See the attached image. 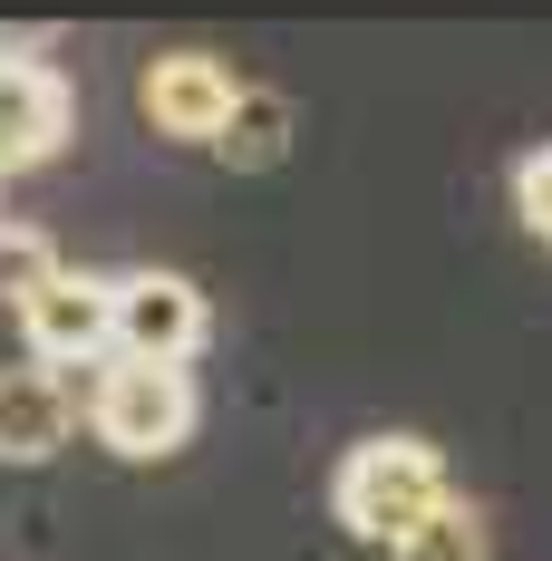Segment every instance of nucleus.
<instances>
[{
	"label": "nucleus",
	"mask_w": 552,
	"mask_h": 561,
	"mask_svg": "<svg viewBox=\"0 0 552 561\" xmlns=\"http://www.w3.org/2000/svg\"><path fill=\"white\" fill-rule=\"evenodd\" d=\"M78 416L98 426V446H108V455H126V465H156V455L194 446L204 388H194V368H146V358H108Z\"/></svg>",
	"instance_id": "obj_2"
},
{
	"label": "nucleus",
	"mask_w": 552,
	"mask_h": 561,
	"mask_svg": "<svg viewBox=\"0 0 552 561\" xmlns=\"http://www.w3.org/2000/svg\"><path fill=\"white\" fill-rule=\"evenodd\" d=\"M78 436V388L49 368H0V465H49Z\"/></svg>",
	"instance_id": "obj_7"
},
{
	"label": "nucleus",
	"mask_w": 552,
	"mask_h": 561,
	"mask_svg": "<svg viewBox=\"0 0 552 561\" xmlns=\"http://www.w3.org/2000/svg\"><path fill=\"white\" fill-rule=\"evenodd\" d=\"M20 339H30V368H49V378H68V368H108L116 358V280L58 272L49 290L20 310Z\"/></svg>",
	"instance_id": "obj_3"
},
{
	"label": "nucleus",
	"mask_w": 552,
	"mask_h": 561,
	"mask_svg": "<svg viewBox=\"0 0 552 561\" xmlns=\"http://www.w3.org/2000/svg\"><path fill=\"white\" fill-rule=\"evenodd\" d=\"M214 330L204 290L184 272H126L116 280V358H146V368H194V348Z\"/></svg>",
	"instance_id": "obj_5"
},
{
	"label": "nucleus",
	"mask_w": 552,
	"mask_h": 561,
	"mask_svg": "<svg viewBox=\"0 0 552 561\" xmlns=\"http://www.w3.org/2000/svg\"><path fill=\"white\" fill-rule=\"evenodd\" d=\"M233 98H243V78L214 49H166V58H146V78H136V107H146V126L166 146H214Z\"/></svg>",
	"instance_id": "obj_6"
},
{
	"label": "nucleus",
	"mask_w": 552,
	"mask_h": 561,
	"mask_svg": "<svg viewBox=\"0 0 552 561\" xmlns=\"http://www.w3.org/2000/svg\"><path fill=\"white\" fill-rule=\"evenodd\" d=\"M485 552H495L485 504H475V494H446L437 513H417V523H407V542H397L387 561H485Z\"/></svg>",
	"instance_id": "obj_9"
},
{
	"label": "nucleus",
	"mask_w": 552,
	"mask_h": 561,
	"mask_svg": "<svg viewBox=\"0 0 552 561\" xmlns=\"http://www.w3.org/2000/svg\"><path fill=\"white\" fill-rule=\"evenodd\" d=\"M58 272H68V262H58L49 232H40V224H10V214H0V310H30V300H40Z\"/></svg>",
	"instance_id": "obj_10"
},
{
	"label": "nucleus",
	"mask_w": 552,
	"mask_h": 561,
	"mask_svg": "<svg viewBox=\"0 0 552 561\" xmlns=\"http://www.w3.org/2000/svg\"><path fill=\"white\" fill-rule=\"evenodd\" d=\"M446 494H455V484H446V455L427 446V436H359V446L339 455V474H330L339 533H359V542H379V552H397L407 523L437 513Z\"/></svg>",
	"instance_id": "obj_1"
},
{
	"label": "nucleus",
	"mask_w": 552,
	"mask_h": 561,
	"mask_svg": "<svg viewBox=\"0 0 552 561\" xmlns=\"http://www.w3.org/2000/svg\"><path fill=\"white\" fill-rule=\"evenodd\" d=\"M0 184H10V174H0Z\"/></svg>",
	"instance_id": "obj_12"
},
{
	"label": "nucleus",
	"mask_w": 552,
	"mask_h": 561,
	"mask_svg": "<svg viewBox=\"0 0 552 561\" xmlns=\"http://www.w3.org/2000/svg\"><path fill=\"white\" fill-rule=\"evenodd\" d=\"M214 156H223L233 174H272L281 156H291V98H281V88H252V78H243V98H233V116H223Z\"/></svg>",
	"instance_id": "obj_8"
},
{
	"label": "nucleus",
	"mask_w": 552,
	"mask_h": 561,
	"mask_svg": "<svg viewBox=\"0 0 552 561\" xmlns=\"http://www.w3.org/2000/svg\"><path fill=\"white\" fill-rule=\"evenodd\" d=\"M514 214H523L533 242H552V146H533V156L514 165Z\"/></svg>",
	"instance_id": "obj_11"
},
{
	"label": "nucleus",
	"mask_w": 552,
	"mask_h": 561,
	"mask_svg": "<svg viewBox=\"0 0 552 561\" xmlns=\"http://www.w3.org/2000/svg\"><path fill=\"white\" fill-rule=\"evenodd\" d=\"M68 136H78L68 78L40 49H10L0 39V174H30V165H49V156H68Z\"/></svg>",
	"instance_id": "obj_4"
}]
</instances>
